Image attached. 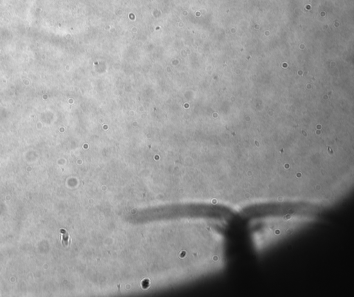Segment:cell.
Listing matches in <instances>:
<instances>
[{
	"mask_svg": "<svg viewBox=\"0 0 354 297\" xmlns=\"http://www.w3.org/2000/svg\"><path fill=\"white\" fill-rule=\"evenodd\" d=\"M60 233L62 234V244L64 245H67L69 241V235L64 229H61Z\"/></svg>",
	"mask_w": 354,
	"mask_h": 297,
	"instance_id": "1",
	"label": "cell"
}]
</instances>
